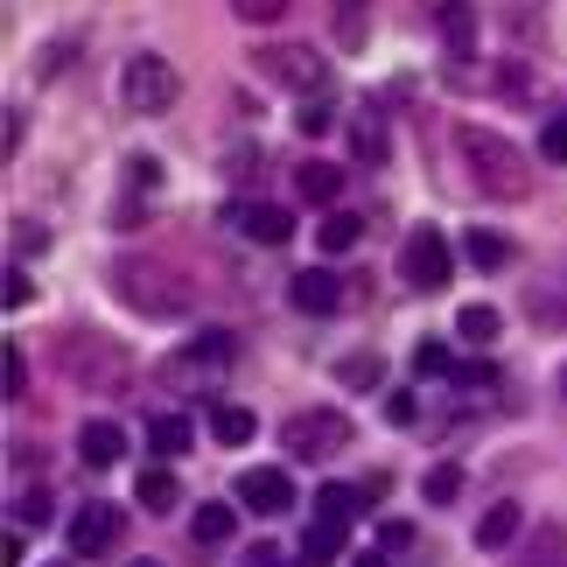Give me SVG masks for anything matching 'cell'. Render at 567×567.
<instances>
[{"instance_id": "cell-11", "label": "cell", "mask_w": 567, "mask_h": 567, "mask_svg": "<svg viewBox=\"0 0 567 567\" xmlns=\"http://www.w3.org/2000/svg\"><path fill=\"white\" fill-rule=\"evenodd\" d=\"M288 301H295L301 316H337V309H343V280H337L330 267H309V274L288 280Z\"/></svg>"}, {"instance_id": "cell-18", "label": "cell", "mask_w": 567, "mask_h": 567, "mask_svg": "<svg viewBox=\"0 0 567 567\" xmlns=\"http://www.w3.org/2000/svg\"><path fill=\"white\" fill-rule=\"evenodd\" d=\"M189 442H196V427L183 421V413H155V421H147V449H155L162 463H176V455H189Z\"/></svg>"}, {"instance_id": "cell-12", "label": "cell", "mask_w": 567, "mask_h": 567, "mask_svg": "<svg viewBox=\"0 0 567 567\" xmlns=\"http://www.w3.org/2000/svg\"><path fill=\"white\" fill-rule=\"evenodd\" d=\"M78 463H84V470L126 463V434H120L113 421H84V427H78Z\"/></svg>"}, {"instance_id": "cell-28", "label": "cell", "mask_w": 567, "mask_h": 567, "mask_svg": "<svg viewBox=\"0 0 567 567\" xmlns=\"http://www.w3.org/2000/svg\"><path fill=\"white\" fill-rule=\"evenodd\" d=\"M351 147H358V162H385V126H379V113H364L351 126Z\"/></svg>"}, {"instance_id": "cell-15", "label": "cell", "mask_w": 567, "mask_h": 567, "mask_svg": "<svg viewBox=\"0 0 567 567\" xmlns=\"http://www.w3.org/2000/svg\"><path fill=\"white\" fill-rule=\"evenodd\" d=\"M518 526H526V512H518L512 497H497V505H491L484 518H476V547H484V554L512 547V539H518Z\"/></svg>"}, {"instance_id": "cell-20", "label": "cell", "mask_w": 567, "mask_h": 567, "mask_svg": "<svg viewBox=\"0 0 567 567\" xmlns=\"http://www.w3.org/2000/svg\"><path fill=\"white\" fill-rule=\"evenodd\" d=\"M210 434H217L225 449H246L252 434H259V421H252V406H231V400H217V406H210Z\"/></svg>"}, {"instance_id": "cell-31", "label": "cell", "mask_w": 567, "mask_h": 567, "mask_svg": "<svg viewBox=\"0 0 567 567\" xmlns=\"http://www.w3.org/2000/svg\"><path fill=\"white\" fill-rule=\"evenodd\" d=\"M288 8H295V0H231V14H238V21H259V29H267V21H280Z\"/></svg>"}, {"instance_id": "cell-35", "label": "cell", "mask_w": 567, "mask_h": 567, "mask_svg": "<svg viewBox=\"0 0 567 567\" xmlns=\"http://www.w3.org/2000/svg\"><path fill=\"white\" fill-rule=\"evenodd\" d=\"M413 547V526H406V518H385V526H379V554H406Z\"/></svg>"}, {"instance_id": "cell-44", "label": "cell", "mask_w": 567, "mask_h": 567, "mask_svg": "<svg viewBox=\"0 0 567 567\" xmlns=\"http://www.w3.org/2000/svg\"><path fill=\"white\" fill-rule=\"evenodd\" d=\"M50 567H71V560H50Z\"/></svg>"}, {"instance_id": "cell-7", "label": "cell", "mask_w": 567, "mask_h": 567, "mask_svg": "<svg viewBox=\"0 0 567 567\" xmlns=\"http://www.w3.org/2000/svg\"><path fill=\"white\" fill-rule=\"evenodd\" d=\"M252 71H267L274 84H288V92H322V56L309 50V42H267V50L252 56Z\"/></svg>"}, {"instance_id": "cell-1", "label": "cell", "mask_w": 567, "mask_h": 567, "mask_svg": "<svg viewBox=\"0 0 567 567\" xmlns=\"http://www.w3.org/2000/svg\"><path fill=\"white\" fill-rule=\"evenodd\" d=\"M463 162L484 196H497V204H518V196L533 189V162L518 155V147L505 134H491V126H463Z\"/></svg>"}, {"instance_id": "cell-6", "label": "cell", "mask_w": 567, "mask_h": 567, "mask_svg": "<svg viewBox=\"0 0 567 567\" xmlns=\"http://www.w3.org/2000/svg\"><path fill=\"white\" fill-rule=\"evenodd\" d=\"M400 274H406V288H421V295H442L449 288V274H455V252H449V238L434 231V225H421L400 246Z\"/></svg>"}, {"instance_id": "cell-3", "label": "cell", "mask_w": 567, "mask_h": 567, "mask_svg": "<svg viewBox=\"0 0 567 567\" xmlns=\"http://www.w3.org/2000/svg\"><path fill=\"white\" fill-rule=\"evenodd\" d=\"M280 449H288V463H322V455L351 449V421H343L337 406H309L280 427Z\"/></svg>"}, {"instance_id": "cell-9", "label": "cell", "mask_w": 567, "mask_h": 567, "mask_svg": "<svg viewBox=\"0 0 567 567\" xmlns=\"http://www.w3.org/2000/svg\"><path fill=\"white\" fill-rule=\"evenodd\" d=\"M225 225L238 238H252V246H288V238H295V210L288 204H231Z\"/></svg>"}, {"instance_id": "cell-37", "label": "cell", "mask_w": 567, "mask_h": 567, "mask_svg": "<svg viewBox=\"0 0 567 567\" xmlns=\"http://www.w3.org/2000/svg\"><path fill=\"white\" fill-rule=\"evenodd\" d=\"M238 567H288V554H280L274 539H252V547H246V560H238Z\"/></svg>"}, {"instance_id": "cell-26", "label": "cell", "mask_w": 567, "mask_h": 567, "mask_svg": "<svg viewBox=\"0 0 567 567\" xmlns=\"http://www.w3.org/2000/svg\"><path fill=\"white\" fill-rule=\"evenodd\" d=\"M421 497H427V505H455V497H463V470H455V463H434L421 476Z\"/></svg>"}, {"instance_id": "cell-40", "label": "cell", "mask_w": 567, "mask_h": 567, "mask_svg": "<svg viewBox=\"0 0 567 567\" xmlns=\"http://www.w3.org/2000/svg\"><path fill=\"white\" fill-rule=\"evenodd\" d=\"M126 176H134L141 189H155L162 183V162H126Z\"/></svg>"}, {"instance_id": "cell-14", "label": "cell", "mask_w": 567, "mask_h": 567, "mask_svg": "<svg viewBox=\"0 0 567 567\" xmlns=\"http://www.w3.org/2000/svg\"><path fill=\"white\" fill-rule=\"evenodd\" d=\"M442 42L455 63L476 56V0H442Z\"/></svg>"}, {"instance_id": "cell-38", "label": "cell", "mask_w": 567, "mask_h": 567, "mask_svg": "<svg viewBox=\"0 0 567 567\" xmlns=\"http://www.w3.org/2000/svg\"><path fill=\"white\" fill-rule=\"evenodd\" d=\"M0 301H8V309H29V301H35V288H29V274H8V295H0Z\"/></svg>"}, {"instance_id": "cell-13", "label": "cell", "mask_w": 567, "mask_h": 567, "mask_svg": "<svg viewBox=\"0 0 567 567\" xmlns=\"http://www.w3.org/2000/svg\"><path fill=\"white\" fill-rule=\"evenodd\" d=\"M379 491H385L379 476H372V484H322V491H316V518H337V526H343V518H351V512H364Z\"/></svg>"}, {"instance_id": "cell-41", "label": "cell", "mask_w": 567, "mask_h": 567, "mask_svg": "<svg viewBox=\"0 0 567 567\" xmlns=\"http://www.w3.org/2000/svg\"><path fill=\"white\" fill-rule=\"evenodd\" d=\"M351 567H392V560H385L379 547H358V554H351Z\"/></svg>"}, {"instance_id": "cell-30", "label": "cell", "mask_w": 567, "mask_h": 567, "mask_svg": "<svg viewBox=\"0 0 567 567\" xmlns=\"http://www.w3.org/2000/svg\"><path fill=\"white\" fill-rule=\"evenodd\" d=\"M0 358H8V400L21 406V400H29V351H21V343H8Z\"/></svg>"}, {"instance_id": "cell-29", "label": "cell", "mask_w": 567, "mask_h": 567, "mask_svg": "<svg viewBox=\"0 0 567 567\" xmlns=\"http://www.w3.org/2000/svg\"><path fill=\"white\" fill-rule=\"evenodd\" d=\"M539 162H554V168H567V105L539 126Z\"/></svg>"}, {"instance_id": "cell-5", "label": "cell", "mask_w": 567, "mask_h": 567, "mask_svg": "<svg viewBox=\"0 0 567 567\" xmlns=\"http://www.w3.org/2000/svg\"><path fill=\"white\" fill-rule=\"evenodd\" d=\"M120 99L134 105V113H168L176 105V63L168 56H126V71H120Z\"/></svg>"}, {"instance_id": "cell-8", "label": "cell", "mask_w": 567, "mask_h": 567, "mask_svg": "<svg viewBox=\"0 0 567 567\" xmlns=\"http://www.w3.org/2000/svg\"><path fill=\"white\" fill-rule=\"evenodd\" d=\"M238 505L252 518H288L295 512V476L288 470H246L238 476Z\"/></svg>"}, {"instance_id": "cell-21", "label": "cell", "mask_w": 567, "mask_h": 567, "mask_svg": "<svg viewBox=\"0 0 567 567\" xmlns=\"http://www.w3.org/2000/svg\"><path fill=\"white\" fill-rule=\"evenodd\" d=\"M526 567H567V526H560V518H539V526H533Z\"/></svg>"}, {"instance_id": "cell-24", "label": "cell", "mask_w": 567, "mask_h": 567, "mask_svg": "<svg viewBox=\"0 0 567 567\" xmlns=\"http://www.w3.org/2000/svg\"><path fill=\"white\" fill-rule=\"evenodd\" d=\"M497 330H505V316H497L491 301H470V309L455 316V337L463 343H497Z\"/></svg>"}, {"instance_id": "cell-32", "label": "cell", "mask_w": 567, "mask_h": 567, "mask_svg": "<svg viewBox=\"0 0 567 567\" xmlns=\"http://www.w3.org/2000/svg\"><path fill=\"white\" fill-rule=\"evenodd\" d=\"M337 379H343V385H379V379H385V364H379V358H343V364H337Z\"/></svg>"}, {"instance_id": "cell-23", "label": "cell", "mask_w": 567, "mask_h": 567, "mask_svg": "<svg viewBox=\"0 0 567 567\" xmlns=\"http://www.w3.org/2000/svg\"><path fill=\"white\" fill-rule=\"evenodd\" d=\"M337 554H343V526L337 518H316L309 539H301V567H330Z\"/></svg>"}, {"instance_id": "cell-36", "label": "cell", "mask_w": 567, "mask_h": 567, "mask_svg": "<svg viewBox=\"0 0 567 567\" xmlns=\"http://www.w3.org/2000/svg\"><path fill=\"white\" fill-rule=\"evenodd\" d=\"M385 421L392 427H413V421H421V400H413V392H392V400H385Z\"/></svg>"}, {"instance_id": "cell-39", "label": "cell", "mask_w": 567, "mask_h": 567, "mask_svg": "<svg viewBox=\"0 0 567 567\" xmlns=\"http://www.w3.org/2000/svg\"><path fill=\"white\" fill-rule=\"evenodd\" d=\"M337 14H343V42H358L364 29H358V14H364V0H337Z\"/></svg>"}, {"instance_id": "cell-4", "label": "cell", "mask_w": 567, "mask_h": 567, "mask_svg": "<svg viewBox=\"0 0 567 567\" xmlns=\"http://www.w3.org/2000/svg\"><path fill=\"white\" fill-rule=\"evenodd\" d=\"M231 358H238V337H231V330H204L196 343H183V351L162 364V379L183 385V392H189V385H217V379L231 372Z\"/></svg>"}, {"instance_id": "cell-16", "label": "cell", "mask_w": 567, "mask_h": 567, "mask_svg": "<svg viewBox=\"0 0 567 567\" xmlns=\"http://www.w3.org/2000/svg\"><path fill=\"white\" fill-rule=\"evenodd\" d=\"M295 189L309 196V204L337 210V196H343V168H337V162H301V168H295Z\"/></svg>"}, {"instance_id": "cell-34", "label": "cell", "mask_w": 567, "mask_h": 567, "mask_svg": "<svg viewBox=\"0 0 567 567\" xmlns=\"http://www.w3.org/2000/svg\"><path fill=\"white\" fill-rule=\"evenodd\" d=\"M14 518H21V526H50V491H21Z\"/></svg>"}, {"instance_id": "cell-17", "label": "cell", "mask_w": 567, "mask_h": 567, "mask_svg": "<svg viewBox=\"0 0 567 567\" xmlns=\"http://www.w3.org/2000/svg\"><path fill=\"white\" fill-rule=\"evenodd\" d=\"M463 259H470L476 274H505V267H512V238L484 225V231H470V238H463Z\"/></svg>"}, {"instance_id": "cell-19", "label": "cell", "mask_w": 567, "mask_h": 567, "mask_svg": "<svg viewBox=\"0 0 567 567\" xmlns=\"http://www.w3.org/2000/svg\"><path fill=\"white\" fill-rule=\"evenodd\" d=\"M134 497H141L147 512H176V505H183V484H176V470L147 463V470H141V484H134Z\"/></svg>"}, {"instance_id": "cell-42", "label": "cell", "mask_w": 567, "mask_h": 567, "mask_svg": "<svg viewBox=\"0 0 567 567\" xmlns=\"http://www.w3.org/2000/svg\"><path fill=\"white\" fill-rule=\"evenodd\" d=\"M126 567H162V560H126Z\"/></svg>"}, {"instance_id": "cell-25", "label": "cell", "mask_w": 567, "mask_h": 567, "mask_svg": "<svg viewBox=\"0 0 567 567\" xmlns=\"http://www.w3.org/2000/svg\"><path fill=\"white\" fill-rule=\"evenodd\" d=\"M413 379H455V351L434 343V337H421L413 343Z\"/></svg>"}, {"instance_id": "cell-27", "label": "cell", "mask_w": 567, "mask_h": 567, "mask_svg": "<svg viewBox=\"0 0 567 567\" xmlns=\"http://www.w3.org/2000/svg\"><path fill=\"white\" fill-rule=\"evenodd\" d=\"M196 539H204V547H225L231 539V505H196Z\"/></svg>"}, {"instance_id": "cell-43", "label": "cell", "mask_w": 567, "mask_h": 567, "mask_svg": "<svg viewBox=\"0 0 567 567\" xmlns=\"http://www.w3.org/2000/svg\"><path fill=\"white\" fill-rule=\"evenodd\" d=\"M560 392H567V364H560Z\"/></svg>"}, {"instance_id": "cell-2", "label": "cell", "mask_w": 567, "mask_h": 567, "mask_svg": "<svg viewBox=\"0 0 567 567\" xmlns=\"http://www.w3.org/2000/svg\"><path fill=\"white\" fill-rule=\"evenodd\" d=\"M113 288L126 309H141V316H183L189 309V280L183 274H168L162 259H113Z\"/></svg>"}, {"instance_id": "cell-33", "label": "cell", "mask_w": 567, "mask_h": 567, "mask_svg": "<svg viewBox=\"0 0 567 567\" xmlns=\"http://www.w3.org/2000/svg\"><path fill=\"white\" fill-rule=\"evenodd\" d=\"M295 126H301V134H330V99H322V92L301 99V120Z\"/></svg>"}, {"instance_id": "cell-10", "label": "cell", "mask_w": 567, "mask_h": 567, "mask_svg": "<svg viewBox=\"0 0 567 567\" xmlns=\"http://www.w3.org/2000/svg\"><path fill=\"white\" fill-rule=\"evenodd\" d=\"M120 533H126L120 505H84V512L71 518V554H78V560H99V554L120 547Z\"/></svg>"}, {"instance_id": "cell-22", "label": "cell", "mask_w": 567, "mask_h": 567, "mask_svg": "<svg viewBox=\"0 0 567 567\" xmlns=\"http://www.w3.org/2000/svg\"><path fill=\"white\" fill-rule=\"evenodd\" d=\"M358 238H364V217H358V210H330V217L316 225V246L330 252V259H337V252H351Z\"/></svg>"}]
</instances>
